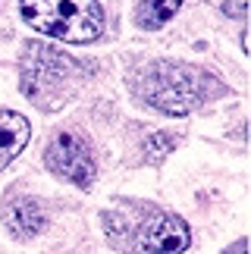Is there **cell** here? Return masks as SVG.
<instances>
[{
    "label": "cell",
    "mask_w": 251,
    "mask_h": 254,
    "mask_svg": "<svg viewBox=\"0 0 251 254\" xmlns=\"http://www.w3.org/2000/svg\"><path fill=\"white\" fill-rule=\"evenodd\" d=\"M138 91L160 113L182 116L217 94V79L188 63H151L138 75Z\"/></svg>",
    "instance_id": "obj_1"
},
{
    "label": "cell",
    "mask_w": 251,
    "mask_h": 254,
    "mask_svg": "<svg viewBox=\"0 0 251 254\" xmlns=\"http://www.w3.org/2000/svg\"><path fill=\"white\" fill-rule=\"evenodd\" d=\"M22 16L35 32L66 44H88L104 32L98 0H22Z\"/></svg>",
    "instance_id": "obj_2"
},
{
    "label": "cell",
    "mask_w": 251,
    "mask_h": 254,
    "mask_svg": "<svg viewBox=\"0 0 251 254\" xmlns=\"http://www.w3.org/2000/svg\"><path fill=\"white\" fill-rule=\"evenodd\" d=\"M44 160L57 176L75 182L79 189H88L94 182V173H98L94 157H91V148L85 144L82 135H75V132L54 135V138L47 141V148H44Z\"/></svg>",
    "instance_id": "obj_3"
},
{
    "label": "cell",
    "mask_w": 251,
    "mask_h": 254,
    "mask_svg": "<svg viewBox=\"0 0 251 254\" xmlns=\"http://www.w3.org/2000/svg\"><path fill=\"white\" fill-rule=\"evenodd\" d=\"M135 236L141 254H182L191 242L186 220L170 210H151V217L138 226Z\"/></svg>",
    "instance_id": "obj_4"
},
{
    "label": "cell",
    "mask_w": 251,
    "mask_h": 254,
    "mask_svg": "<svg viewBox=\"0 0 251 254\" xmlns=\"http://www.w3.org/2000/svg\"><path fill=\"white\" fill-rule=\"evenodd\" d=\"M69 63L66 54L54 51L47 44H28L25 47V60H22V91L38 97L41 91H47L51 85H57L66 75Z\"/></svg>",
    "instance_id": "obj_5"
},
{
    "label": "cell",
    "mask_w": 251,
    "mask_h": 254,
    "mask_svg": "<svg viewBox=\"0 0 251 254\" xmlns=\"http://www.w3.org/2000/svg\"><path fill=\"white\" fill-rule=\"evenodd\" d=\"M32 126L25 116H19L13 110H0V170L9 167L13 157L22 154V148L28 144Z\"/></svg>",
    "instance_id": "obj_6"
},
{
    "label": "cell",
    "mask_w": 251,
    "mask_h": 254,
    "mask_svg": "<svg viewBox=\"0 0 251 254\" xmlns=\"http://www.w3.org/2000/svg\"><path fill=\"white\" fill-rule=\"evenodd\" d=\"M3 220H6V229L13 232V236L28 239V236H38V232L44 229L47 213L41 207V201L22 198V201H13V204H9V210H6Z\"/></svg>",
    "instance_id": "obj_7"
},
{
    "label": "cell",
    "mask_w": 251,
    "mask_h": 254,
    "mask_svg": "<svg viewBox=\"0 0 251 254\" xmlns=\"http://www.w3.org/2000/svg\"><path fill=\"white\" fill-rule=\"evenodd\" d=\"M182 0H141L138 3V13H135V19H138L141 28H163L170 22L173 16H176Z\"/></svg>",
    "instance_id": "obj_8"
},
{
    "label": "cell",
    "mask_w": 251,
    "mask_h": 254,
    "mask_svg": "<svg viewBox=\"0 0 251 254\" xmlns=\"http://www.w3.org/2000/svg\"><path fill=\"white\" fill-rule=\"evenodd\" d=\"M173 148H176V138L167 132H154L151 138H144V154H151V160H163Z\"/></svg>",
    "instance_id": "obj_9"
},
{
    "label": "cell",
    "mask_w": 251,
    "mask_h": 254,
    "mask_svg": "<svg viewBox=\"0 0 251 254\" xmlns=\"http://www.w3.org/2000/svg\"><path fill=\"white\" fill-rule=\"evenodd\" d=\"M226 16H236V19H245V0H226Z\"/></svg>",
    "instance_id": "obj_10"
},
{
    "label": "cell",
    "mask_w": 251,
    "mask_h": 254,
    "mask_svg": "<svg viewBox=\"0 0 251 254\" xmlns=\"http://www.w3.org/2000/svg\"><path fill=\"white\" fill-rule=\"evenodd\" d=\"M229 254H245V239H239L233 248H229Z\"/></svg>",
    "instance_id": "obj_11"
}]
</instances>
